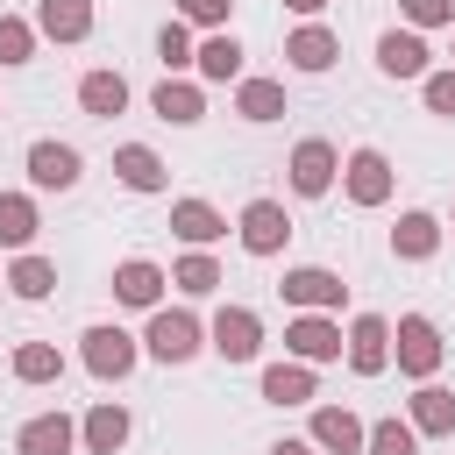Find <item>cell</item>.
<instances>
[{
    "mask_svg": "<svg viewBox=\"0 0 455 455\" xmlns=\"http://www.w3.org/2000/svg\"><path fill=\"white\" fill-rule=\"evenodd\" d=\"M235 235H242L249 256H277V249L291 242V213H284V199H249L242 220H235Z\"/></svg>",
    "mask_w": 455,
    "mask_h": 455,
    "instance_id": "ba28073f",
    "label": "cell"
},
{
    "mask_svg": "<svg viewBox=\"0 0 455 455\" xmlns=\"http://www.w3.org/2000/svg\"><path fill=\"white\" fill-rule=\"evenodd\" d=\"M334 57H341V36H334L327 21H306V28L284 36V64H291V71H327Z\"/></svg>",
    "mask_w": 455,
    "mask_h": 455,
    "instance_id": "e0dca14e",
    "label": "cell"
},
{
    "mask_svg": "<svg viewBox=\"0 0 455 455\" xmlns=\"http://www.w3.org/2000/svg\"><path fill=\"white\" fill-rule=\"evenodd\" d=\"M235 114L242 121H277L284 114V85L277 78H235Z\"/></svg>",
    "mask_w": 455,
    "mask_h": 455,
    "instance_id": "f1b7e54d",
    "label": "cell"
},
{
    "mask_svg": "<svg viewBox=\"0 0 455 455\" xmlns=\"http://www.w3.org/2000/svg\"><path fill=\"white\" fill-rule=\"evenodd\" d=\"M71 448H78V419L71 412H36L14 434V455H71Z\"/></svg>",
    "mask_w": 455,
    "mask_h": 455,
    "instance_id": "5bb4252c",
    "label": "cell"
},
{
    "mask_svg": "<svg viewBox=\"0 0 455 455\" xmlns=\"http://www.w3.org/2000/svg\"><path fill=\"white\" fill-rule=\"evenodd\" d=\"M128 405H114V398H100L85 419H78V441H85V455H121L128 448Z\"/></svg>",
    "mask_w": 455,
    "mask_h": 455,
    "instance_id": "9a60e30c",
    "label": "cell"
},
{
    "mask_svg": "<svg viewBox=\"0 0 455 455\" xmlns=\"http://www.w3.org/2000/svg\"><path fill=\"white\" fill-rule=\"evenodd\" d=\"M341 355H348L355 377H384L391 370V320L384 313H355L348 334H341Z\"/></svg>",
    "mask_w": 455,
    "mask_h": 455,
    "instance_id": "8992f818",
    "label": "cell"
},
{
    "mask_svg": "<svg viewBox=\"0 0 455 455\" xmlns=\"http://www.w3.org/2000/svg\"><path fill=\"white\" fill-rule=\"evenodd\" d=\"M419 100H427V114H448L455 121V71H427L419 78Z\"/></svg>",
    "mask_w": 455,
    "mask_h": 455,
    "instance_id": "d590c367",
    "label": "cell"
},
{
    "mask_svg": "<svg viewBox=\"0 0 455 455\" xmlns=\"http://www.w3.org/2000/svg\"><path fill=\"white\" fill-rule=\"evenodd\" d=\"M28 57H36V21L0 14V64H28Z\"/></svg>",
    "mask_w": 455,
    "mask_h": 455,
    "instance_id": "836d02e7",
    "label": "cell"
},
{
    "mask_svg": "<svg viewBox=\"0 0 455 455\" xmlns=\"http://www.w3.org/2000/svg\"><path fill=\"white\" fill-rule=\"evenodd\" d=\"M228 7L235 0H178V21L185 28H228Z\"/></svg>",
    "mask_w": 455,
    "mask_h": 455,
    "instance_id": "8d00e7d4",
    "label": "cell"
},
{
    "mask_svg": "<svg viewBox=\"0 0 455 455\" xmlns=\"http://www.w3.org/2000/svg\"><path fill=\"white\" fill-rule=\"evenodd\" d=\"M7 291H14V299H50V291H57V263L36 256V249H21V256L7 263Z\"/></svg>",
    "mask_w": 455,
    "mask_h": 455,
    "instance_id": "4316f807",
    "label": "cell"
},
{
    "mask_svg": "<svg viewBox=\"0 0 455 455\" xmlns=\"http://www.w3.org/2000/svg\"><path fill=\"white\" fill-rule=\"evenodd\" d=\"M114 178H121L128 192H164V156H156L149 142H121V149H114Z\"/></svg>",
    "mask_w": 455,
    "mask_h": 455,
    "instance_id": "d4e9b609",
    "label": "cell"
},
{
    "mask_svg": "<svg viewBox=\"0 0 455 455\" xmlns=\"http://www.w3.org/2000/svg\"><path fill=\"white\" fill-rule=\"evenodd\" d=\"M206 348H213L220 363H256V355H263V320H256L249 306H220L213 327H206Z\"/></svg>",
    "mask_w": 455,
    "mask_h": 455,
    "instance_id": "5b68a950",
    "label": "cell"
},
{
    "mask_svg": "<svg viewBox=\"0 0 455 455\" xmlns=\"http://www.w3.org/2000/svg\"><path fill=\"white\" fill-rule=\"evenodd\" d=\"M57 377H64L57 341H21L14 348V384H57Z\"/></svg>",
    "mask_w": 455,
    "mask_h": 455,
    "instance_id": "4dcf8cb0",
    "label": "cell"
},
{
    "mask_svg": "<svg viewBox=\"0 0 455 455\" xmlns=\"http://www.w3.org/2000/svg\"><path fill=\"white\" fill-rule=\"evenodd\" d=\"M256 391H263V405H306L320 384H313V363L284 355V363H270V370H263V384H256Z\"/></svg>",
    "mask_w": 455,
    "mask_h": 455,
    "instance_id": "44dd1931",
    "label": "cell"
},
{
    "mask_svg": "<svg viewBox=\"0 0 455 455\" xmlns=\"http://www.w3.org/2000/svg\"><path fill=\"white\" fill-rule=\"evenodd\" d=\"M377 71H384V78H427V71H434L427 36H419V28H384V36H377Z\"/></svg>",
    "mask_w": 455,
    "mask_h": 455,
    "instance_id": "7c38bea8",
    "label": "cell"
},
{
    "mask_svg": "<svg viewBox=\"0 0 455 455\" xmlns=\"http://www.w3.org/2000/svg\"><path fill=\"white\" fill-rule=\"evenodd\" d=\"M284 348L299 363H334L341 355V320L334 313H291L284 320Z\"/></svg>",
    "mask_w": 455,
    "mask_h": 455,
    "instance_id": "8fae6325",
    "label": "cell"
},
{
    "mask_svg": "<svg viewBox=\"0 0 455 455\" xmlns=\"http://www.w3.org/2000/svg\"><path fill=\"white\" fill-rule=\"evenodd\" d=\"M78 355H85V370H92L100 384H121V377L142 363V341H135L128 327H85V348H78Z\"/></svg>",
    "mask_w": 455,
    "mask_h": 455,
    "instance_id": "52a82bcc",
    "label": "cell"
},
{
    "mask_svg": "<svg viewBox=\"0 0 455 455\" xmlns=\"http://www.w3.org/2000/svg\"><path fill=\"white\" fill-rule=\"evenodd\" d=\"M142 348H149L156 363H192V355L206 348V327H199V313H185V306H149Z\"/></svg>",
    "mask_w": 455,
    "mask_h": 455,
    "instance_id": "6da1fadb",
    "label": "cell"
},
{
    "mask_svg": "<svg viewBox=\"0 0 455 455\" xmlns=\"http://www.w3.org/2000/svg\"><path fill=\"white\" fill-rule=\"evenodd\" d=\"M363 455H419V434H412V419H377V427L363 434Z\"/></svg>",
    "mask_w": 455,
    "mask_h": 455,
    "instance_id": "1f68e13d",
    "label": "cell"
},
{
    "mask_svg": "<svg viewBox=\"0 0 455 455\" xmlns=\"http://www.w3.org/2000/svg\"><path fill=\"white\" fill-rule=\"evenodd\" d=\"M277 291H284L291 313H341V299H348V284H341L327 263H291Z\"/></svg>",
    "mask_w": 455,
    "mask_h": 455,
    "instance_id": "3957f363",
    "label": "cell"
},
{
    "mask_svg": "<svg viewBox=\"0 0 455 455\" xmlns=\"http://www.w3.org/2000/svg\"><path fill=\"white\" fill-rule=\"evenodd\" d=\"M363 434H370V427H363V419H355L348 405H320V412H313V434H306V441H313L320 455H363Z\"/></svg>",
    "mask_w": 455,
    "mask_h": 455,
    "instance_id": "2e32d148",
    "label": "cell"
},
{
    "mask_svg": "<svg viewBox=\"0 0 455 455\" xmlns=\"http://www.w3.org/2000/svg\"><path fill=\"white\" fill-rule=\"evenodd\" d=\"M405 419H412V434H455V391L427 377V384L405 398Z\"/></svg>",
    "mask_w": 455,
    "mask_h": 455,
    "instance_id": "7402d4cb",
    "label": "cell"
},
{
    "mask_svg": "<svg viewBox=\"0 0 455 455\" xmlns=\"http://www.w3.org/2000/svg\"><path fill=\"white\" fill-rule=\"evenodd\" d=\"M192 50H199V43H192V28H185V21H164V28H156V57H164V71H171V78L192 64Z\"/></svg>",
    "mask_w": 455,
    "mask_h": 455,
    "instance_id": "d6a6232c",
    "label": "cell"
},
{
    "mask_svg": "<svg viewBox=\"0 0 455 455\" xmlns=\"http://www.w3.org/2000/svg\"><path fill=\"white\" fill-rule=\"evenodd\" d=\"M78 107H85L92 121H114V114L128 107V78H121V71H85V78H78Z\"/></svg>",
    "mask_w": 455,
    "mask_h": 455,
    "instance_id": "484cf974",
    "label": "cell"
},
{
    "mask_svg": "<svg viewBox=\"0 0 455 455\" xmlns=\"http://www.w3.org/2000/svg\"><path fill=\"white\" fill-rule=\"evenodd\" d=\"M192 71H199L206 85H235V78H242V43H235L228 28H206V43L192 50Z\"/></svg>",
    "mask_w": 455,
    "mask_h": 455,
    "instance_id": "d6986e66",
    "label": "cell"
},
{
    "mask_svg": "<svg viewBox=\"0 0 455 455\" xmlns=\"http://www.w3.org/2000/svg\"><path fill=\"white\" fill-rule=\"evenodd\" d=\"M171 235H178L185 249H206V242L228 235V220H220L206 199H171Z\"/></svg>",
    "mask_w": 455,
    "mask_h": 455,
    "instance_id": "603a6c76",
    "label": "cell"
},
{
    "mask_svg": "<svg viewBox=\"0 0 455 455\" xmlns=\"http://www.w3.org/2000/svg\"><path fill=\"white\" fill-rule=\"evenodd\" d=\"M341 192H348V206H384L391 199V156L384 149H348Z\"/></svg>",
    "mask_w": 455,
    "mask_h": 455,
    "instance_id": "30bf717a",
    "label": "cell"
},
{
    "mask_svg": "<svg viewBox=\"0 0 455 455\" xmlns=\"http://www.w3.org/2000/svg\"><path fill=\"white\" fill-rule=\"evenodd\" d=\"M36 228H43L36 199H28V192H0V249H28Z\"/></svg>",
    "mask_w": 455,
    "mask_h": 455,
    "instance_id": "83f0119b",
    "label": "cell"
},
{
    "mask_svg": "<svg viewBox=\"0 0 455 455\" xmlns=\"http://www.w3.org/2000/svg\"><path fill=\"white\" fill-rule=\"evenodd\" d=\"M0 291H7V277H0Z\"/></svg>",
    "mask_w": 455,
    "mask_h": 455,
    "instance_id": "ab89813d",
    "label": "cell"
},
{
    "mask_svg": "<svg viewBox=\"0 0 455 455\" xmlns=\"http://www.w3.org/2000/svg\"><path fill=\"white\" fill-rule=\"evenodd\" d=\"M171 284H178L185 299H206V291H220L228 277H220V263H213L206 249H185V256L171 263Z\"/></svg>",
    "mask_w": 455,
    "mask_h": 455,
    "instance_id": "f546056e",
    "label": "cell"
},
{
    "mask_svg": "<svg viewBox=\"0 0 455 455\" xmlns=\"http://www.w3.org/2000/svg\"><path fill=\"white\" fill-rule=\"evenodd\" d=\"M284 171H291V192H299V199H327L334 178H341V149H334L327 135H306V142L291 149Z\"/></svg>",
    "mask_w": 455,
    "mask_h": 455,
    "instance_id": "277c9868",
    "label": "cell"
},
{
    "mask_svg": "<svg viewBox=\"0 0 455 455\" xmlns=\"http://www.w3.org/2000/svg\"><path fill=\"white\" fill-rule=\"evenodd\" d=\"M149 114H156V121H171V128H192V121L206 114V92H199L192 78H171V71H164V85L149 92Z\"/></svg>",
    "mask_w": 455,
    "mask_h": 455,
    "instance_id": "ffe728a7",
    "label": "cell"
},
{
    "mask_svg": "<svg viewBox=\"0 0 455 455\" xmlns=\"http://www.w3.org/2000/svg\"><path fill=\"white\" fill-rule=\"evenodd\" d=\"M284 7H291V14H306V21H313V14H320V7H327V0H284Z\"/></svg>",
    "mask_w": 455,
    "mask_h": 455,
    "instance_id": "f35d334b",
    "label": "cell"
},
{
    "mask_svg": "<svg viewBox=\"0 0 455 455\" xmlns=\"http://www.w3.org/2000/svg\"><path fill=\"white\" fill-rule=\"evenodd\" d=\"M164 263H149V256H128V263H114V299L121 306H135V313H149V306H164Z\"/></svg>",
    "mask_w": 455,
    "mask_h": 455,
    "instance_id": "4fadbf2b",
    "label": "cell"
},
{
    "mask_svg": "<svg viewBox=\"0 0 455 455\" xmlns=\"http://www.w3.org/2000/svg\"><path fill=\"white\" fill-rule=\"evenodd\" d=\"M270 455H320V448H313V441H277Z\"/></svg>",
    "mask_w": 455,
    "mask_h": 455,
    "instance_id": "74e56055",
    "label": "cell"
},
{
    "mask_svg": "<svg viewBox=\"0 0 455 455\" xmlns=\"http://www.w3.org/2000/svg\"><path fill=\"white\" fill-rule=\"evenodd\" d=\"M78 178H85V156H78L71 142H50V135L28 142V185H36V192H71Z\"/></svg>",
    "mask_w": 455,
    "mask_h": 455,
    "instance_id": "9c48e42d",
    "label": "cell"
},
{
    "mask_svg": "<svg viewBox=\"0 0 455 455\" xmlns=\"http://www.w3.org/2000/svg\"><path fill=\"white\" fill-rule=\"evenodd\" d=\"M434 249H441V220L419 213V206L398 213V228H391V256H398V263H427Z\"/></svg>",
    "mask_w": 455,
    "mask_h": 455,
    "instance_id": "cb8c5ba5",
    "label": "cell"
},
{
    "mask_svg": "<svg viewBox=\"0 0 455 455\" xmlns=\"http://www.w3.org/2000/svg\"><path fill=\"white\" fill-rule=\"evenodd\" d=\"M391 355H398V370H405L412 384H427V377L441 370L448 348H441V327H434L427 313H405V320L391 327Z\"/></svg>",
    "mask_w": 455,
    "mask_h": 455,
    "instance_id": "7a4b0ae2",
    "label": "cell"
},
{
    "mask_svg": "<svg viewBox=\"0 0 455 455\" xmlns=\"http://www.w3.org/2000/svg\"><path fill=\"white\" fill-rule=\"evenodd\" d=\"M36 36H50V43H85V36H92V0H36Z\"/></svg>",
    "mask_w": 455,
    "mask_h": 455,
    "instance_id": "ac0fdd59",
    "label": "cell"
},
{
    "mask_svg": "<svg viewBox=\"0 0 455 455\" xmlns=\"http://www.w3.org/2000/svg\"><path fill=\"white\" fill-rule=\"evenodd\" d=\"M405 28H455V0H398Z\"/></svg>",
    "mask_w": 455,
    "mask_h": 455,
    "instance_id": "e575fe53",
    "label": "cell"
}]
</instances>
